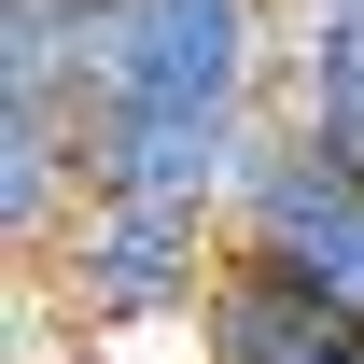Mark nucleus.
I'll use <instances>...</instances> for the list:
<instances>
[{"label": "nucleus", "mask_w": 364, "mask_h": 364, "mask_svg": "<svg viewBox=\"0 0 364 364\" xmlns=\"http://www.w3.org/2000/svg\"><path fill=\"white\" fill-rule=\"evenodd\" d=\"M267 112H280V14L267 0H98V28H85V168L112 196L225 210Z\"/></svg>", "instance_id": "f257e3e1"}, {"label": "nucleus", "mask_w": 364, "mask_h": 364, "mask_svg": "<svg viewBox=\"0 0 364 364\" xmlns=\"http://www.w3.org/2000/svg\"><path fill=\"white\" fill-rule=\"evenodd\" d=\"M56 309L85 322V336H140V322H196L210 309V280H225V210H182V196H112L98 182L85 210H70V238H56ZM28 280V294H43Z\"/></svg>", "instance_id": "f03ea898"}, {"label": "nucleus", "mask_w": 364, "mask_h": 364, "mask_svg": "<svg viewBox=\"0 0 364 364\" xmlns=\"http://www.w3.org/2000/svg\"><path fill=\"white\" fill-rule=\"evenodd\" d=\"M225 252L309 280L364 322V168H336L294 112H267V140L238 154V196H225Z\"/></svg>", "instance_id": "7ed1b4c3"}, {"label": "nucleus", "mask_w": 364, "mask_h": 364, "mask_svg": "<svg viewBox=\"0 0 364 364\" xmlns=\"http://www.w3.org/2000/svg\"><path fill=\"white\" fill-rule=\"evenodd\" d=\"M196 364H364V322L336 309V294H309V280L225 252L210 309H196Z\"/></svg>", "instance_id": "20e7f679"}]
</instances>
